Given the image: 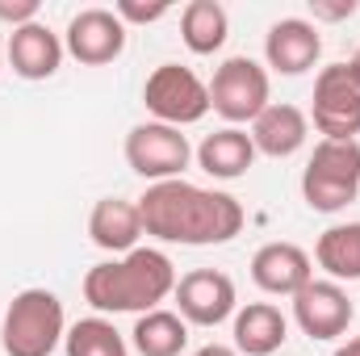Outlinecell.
<instances>
[{"label": "cell", "instance_id": "8", "mask_svg": "<svg viewBox=\"0 0 360 356\" xmlns=\"http://www.w3.org/2000/svg\"><path fill=\"white\" fill-rule=\"evenodd\" d=\"M310 117H314L319 134H327L335 143H348L360 134V80L352 76L348 63H331L319 72Z\"/></svg>", "mask_w": 360, "mask_h": 356}, {"label": "cell", "instance_id": "20", "mask_svg": "<svg viewBox=\"0 0 360 356\" xmlns=\"http://www.w3.org/2000/svg\"><path fill=\"white\" fill-rule=\"evenodd\" d=\"M314 260L331 281H360V222L327 227L314 243Z\"/></svg>", "mask_w": 360, "mask_h": 356}, {"label": "cell", "instance_id": "7", "mask_svg": "<svg viewBox=\"0 0 360 356\" xmlns=\"http://www.w3.org/2000/svg\"><path fill=\"white\" fill-rule=\"evenodd\" d=\"M193 160V147L188 139L180 134L176 126H164V122H139L130 134H126V164L130 172H139L143 180H180V172L188 168Z\"/></svg>", "mask_w": 360, "mask_h": 356}, {"label": "cell", "instance_id": "19", "mask_svg": "<svg viewBox=\"0 0 360 356\" xmlns=\"http://www.w3.org/2000/svg\"><path fill=\"white\" fill-rule=\"evenodd\" d=\"M231 34V17L218 0H188L184 13H180V38L193 55H214L222 51Z\"/></svg>", "mask_w": 360, "mask_h": 356}, {"label": "cell", "instance_id": "16", "mask_svg": "<svg viewBox=\"0 0 360 356\" xmlns=\"http://www.w3.org/2000/svg\"><path fill=\"white\" fill-rule=\"evenodd\" d=\"M310 139V117L297 109V105H269L256 122H252V143L256 151H264L272 160H289L306 147Z\"/></svg>", "mask_w": 360, "mask_h": 356}, {"label": "cell", "instance_id": "6", "mask_svg": "<svg viewBox=\"0 0 360 356\" xmlns=\"http://www.w3.org/2000/svg\"><path fill=\"white\" fill-rule=\"evenodd\" d=\"M269 105H272L269 101V72H264L256 59L231 55V59L214 72V80H210V109H214L218 117H226L231 126L256 122Z\"/></svg>", "mask_w": 360, "mask_h": 356}, {"label": "cell", "instance_id": "23", "mask_svg": "<svg viewBox=\"0 0 360 356\" xmlns=\"http://www.w3.org/2000/svg\"><path fill=\"white\" fill-rule=\"evenodd\" d=\"M168 0H155V4H139V0H117L113 4V13L122 17V25H151V21H160V17H168Z\"/></svg>", "mask_w": 360, "mask_h": 356}, {"label": "cell", "instance_id": "27", "mask_svg": "<svg viewBox=\"0 0 360 356\" xmlns=\"http://www.w3.org/2000/svg\"><path fill=\"white\" fill-rule=\"evenodd\" d=\"M331 356H360V336H356V340H348V344H340Z\"/></svg>", "mask_w": 360, "mask_h": 356}, {"label": "cell", "instance_id": "3", "mask_svg": "<svg viewBox=\"0 0 360 356\" xmlns=\"http://www.w3.org/2000/svg\"><path fill=\"white\" fill-rule=\"evenodd\" d=\"M68 336L63 302L51 289H21L0 323L4 356H51Z\"/></svg>", "mask_w": 360, "mask_h": 356}, {"label": "cell", "instance_id": "10", "mask_svg": "<svg viewBox=\"0 0 360 356\" xmlns=\"http://www.w3.org/2000/svg\"><path fill=\"white\" fill-rule=\"evenodd\" d=\"M63 51L84 68H105L126 51V25L113 8H80L68 21Z\"/></svg>", "mask_w": 360, "mask_h": 356}, {"label": "cell", "instance_id": "17", "mask_svg": "<svg viewBox=\"0 0 360 356\" xmlns=\"http://www.w3.org/2000/svg\"><path fill=\"white\" fill-rule=\"evenodd\" d=\"M197 164H201L205 177H214V180H239V177H248V168L256 164V143H252L248 130L222 126V130L201 139Z\"/></svg>", "mask_w": 360, "mask_h": 356}, {"label": "cell", "instance_id": "12", "mask_svg": "<svg viewBox=\"0 0 360 356\" xmlns=\"http://www.w3.org/2000/svg\"><path fill=\"white\" fill-rule=\"evenodd\" d=\"M319 55H323V38H319V25L306 21V17H281L264 34V59L281 76L310 72L319 63Z\"/></svg>", "mask_w": 360, "mask_h": 356}, {"label": "cell", "instance_id": "26", "mask_svg": "<svg viewBox=\"0 0 360 356\" xmlns=\"http://www.w3.org/2000/svg\"><path fill=\"white\" fill-rule=\"evenodd\" d=\"M193 356H239L235 348H226V344H205V348H197Z\"/></svg>", "mask_w": 360, "mask_h": 356}, {"label": "cell", "instance_id": "13", "mask_svg": "<svg viewBox=\"0 0 360 356\" xmlns=\"http://www.w3.org/2000/svg\"><path fill=\"white\" fill-rule=\"evenodd\" d=\"M252 281L276 293V298H293L297 289H306L314 281V265L310 256L297 248V243H264L256 256H252Z\"/></svg>", "mask_w": 360, "mask_h": 356}, {"label": "cell", "instance_id": "22", "mask_svg": "<svg viewBox=\"0 0 360 356\" xmlns=\"http://www.w3.org/2000/svg\"><path fill=\"white\" fill-rule=\"evenodd\" d=\"M63 348H68V356H130L122 331L101 314L72 323L68 336H63Z\"/></svg>", "mask_w": 360, "mask_h": 356}, {"label": "cell", "instance_id": "5", "mask_svg": "<svg viewBox=\"0 0 360 356\" xmlns=\"http://www.w3.org/2000/svg\"><path fill=\"white\" fill-rule=\"evenodd\" d=\"M143 105L155 113V122L180 130L210 113V84H201V76L180 63H160L143 84Z\"/></svg>", "mask_w": 360, "mask_h": 356}, {"label": "cell", "instance_id": "28", "mask_svg": "<svg viewBox=\"0 0 360 356\" xmlns=\"http://www.w3.org/2000/svg\"><path fill=\"white\" fill-rule=\"evenodd\" d=\"M348 68H352V76H356V80H360V51H356V55H352V59H348Z\"/></svg>", "mask_w": 360, "mask_h": 356}, {"label": "cell", "instance_id": "4", "mask_svg": "<svg viewBox=\"0 0 360 356\" xmlns=\"http://www.w3.org/2000/svg\"><path fill=\"white\" fill-rule=\"evenodd\" d=\"M360 193V143H335V139H323L302 172V197L310 210L319 214H335L344 205H352Z\"/></svg>", "mask_w": 360, "mask_h": 356}, {"label": "cell", "instance_id": "15", "mask_svg": "<svg viewBox=\"0 0 360 356\" xmlns=\"http://www.w3.org/2000/svg\"><path fill=\"white\" fill-rule=\"evenodd\" d=\"M89 235L101 252H134L139 235H143V218H139V201L126 197H101L89 214Z\"/></svg>", "mask_w": 360, "mask_h": 356}, {"label": "cell", "instance_id": "9", "mask_svg": "<svg viewBox=\"0 0 360 356\" xmlns=\"http://www.w3.org/2000/svg\"><path fill=\"white\" fill-rule=\"evenodd\" d=\"M176 298V310L184 323H197V327H218L235 314L239 306V293H235V281L218 268H193L184 272L172 289Z\"/></svg>", "mask_w": 360, "mask_h": 356}, {"label": "cell", "instance_id": "25", "mask_svg": "<svg viewBox=\"0 0 360 356\" xmlns=\"http://www.w3.org/2000/svg\"><path fill=\"white\" fill-rule=\"evenodd\" d=\"M314 21H348L356 13V0H310Z\"/></svg>", "mask_w": 360, "mask_h": 356}, {"label": "cell", "instance_id": "24", "mask_svg": "<svg viewBox=\"0 0 360 356\" xmlns=\"http://www.w3.org/2000/svg\"><path fill=\"white\" fill-rule=\"evenodd\" d=\"M0 21H8L13 30L38 21V0H0Z\"/></svg>", "mask_w": 360, "mask_h": 356}, {"label": "cell", "instance_id": "1", "mask_svg": "<svg viewBox=\"0 0 360 356\" xmlns=\"http://www.w3.org/2000/svg\"><path fill=\"white\" fill-rule=\"evenodd\" d=\"M143 235H155L160 243L184 248H210L231 243L243 231V205L222 189H201L188 180H160L139 197Z\"/></svg>", "mask_w": 360, "mask_h": 356}, {"label": "cell", "instance_id": "11", "mask_svg": "<svg viewBox=\"0 0 360 356\" xmlns=\"http://www.w3.org/2000/svg\"><path fill=\"white\" fill-rule=\"evenodd\" d=\"M356 306L340 289V281H310L306 289L293 293V323L310 340H340L352 323Z\"/></svg>", "mask_w": 360, "mask_h": 356}, {"label": "cell", "instance_id": "14", "mask_svg": "<svg viewBox=\"0 0 360 356\" xmlns=\"http://www.w3.org/2000/svg\"><path fill=\"white\" fill-rule=\"evenodd\" d=\"M8 63L21 80H51L63 63V38L46 21H30L8 34Z\"/></svg>", "mask_w": 360, "mask_h": 356}, {"label": "cell", "instance_id": "18", "mask_svg": "<svg viewBox=\"0 0 360 356\" xmlns=\"http://www.w3.org/2000/svg\"><path fill=\"white\" fill-rule=\"evenodd\" d=\"M289 340V319L272 302H248L235 310V352L239 356H272Z\"/></svg>", "mask_w": 360, "mask_h": 356}, {"label": "cell", "instance_id": "21", "mask_svg": "<svg viewBox=\"0 0 360 356\" xmlns=\"http://www.w3.org/2000/svg\"><path fill=\"white\" fill-rule=\"evenodd\" d=\"M130 340H134L139 356H180L188 344V323L176 310H147V314H139Z\"/></svg>", "mask_w": 360, "mask_h": 356}, {"label": "cell", "instance_id": "2", "mask_svg": "<svg viewBox=\"0 0 360 356\" xmlns=\"http://www.w3.org/2000/svg\"><path fill=\"white\" fill-rule=\"evenodd\" d=\"M176 289V268L155 248H134L122 260L92 265L84 276V302L101 314H147Z\"/></svg>", "mask_w": 360, "mask_h": 356}]
</instances>
